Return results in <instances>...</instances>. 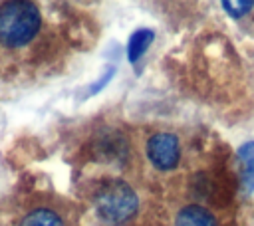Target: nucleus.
Instances as JSON below:
<instances>
[{
  "instance_id": "f257e3e1",
  "label": "nucleus",
  "mask_w": 254,
  "mask_h": 226,
  "mask_svg": "<svg viewBox=\"0 0 254 226\" xmlns=\"http://www.w3.org/2000/svg\"><path fill=\"white\" fill-rule=\"evenodd\" d=\"M40 10L32 2L10 0L0 4V42L8 48L28 44L40 30Z\"/></svg>"
},
{
  "instance_id": "f03ea898",
  "label": "nucleus",
  "mask_w": 254,
  "mask_h": 226,
  "mask_svg": "<svg viewBox=\"0 0 254 226\" xmlns=\"http://www.w3.org/2000/svg\"><path fill=\"white\" fill-rule=\"evenodd\" d=\"M137 206L139 198L135 190L123 180H111L103 184L95 194L97 216L109 226H119L127 222L137 212Z\"/></svg>"
},
{
  "instance_id": "7ed1b4c3",
  "label": "nucleus",
  "mask_w": 254,
  "mask_h": 226,
  "mask_svg": "<svg viewBox=\"0 0 254 226\" xmlns=\"http://www.w3.org/2000/svg\"><path fill=\"white\" fill-rule=\"evenodd\" d=\"M147 157L151 165L159 170H173L181 161V141L175 133L161 131L149 137L147 141Z\"/></svg>"
},
{
  "instance_id": "20e7f679",
  "label": "nucleus",
  "mask_w": 254,
  "mask_h": 226,
  "mask_svg": "<svg viewBox=\"0 0 254 226\" xmlns=\"http://www.w3.org/2000/svg\"><path fill=\"white\" fill-rule=\"evenodd\" d=\"M175 226H220L218 216L204 204H185L175 214Z\"/></svg>"
},
{
  "instance_id": "39448f33",
  "label": "nucleus",
  "mask_w": 254,
  "mask_h": 226,
  "mask_svg": "<svg viewBox=\"0 0 254 226\" xmlns=\"http://www.w3.org/2000/svg\"><path fill=\"white\" fill-rule=\"evenodd\" d=\"M238 161H240V176H242V186L246 192L254 190V141L244 143L238 149Z\"/></svg>"
},
{
  "instance_id": "423d86ee",
  "label": "nucleus",
  "mask_w": 254,
  "mask_h": 226,
  "mask_svg": "<svg viewBox=\"0 0 254 226\" xmlns=\"http://www.w3.org/2000/svg\"><path fill=\"white\" fill-rule=\"evenodd\" d=\"M155 40V34L153 30L149 28H141V30H135L127 42V57L131 63H135L151 46V42Z\"/></svg>"
},
{
  "instance_id": "0eeeda50",
  "label": "nucleus",
  "mask_w": 254,
  "mask_h": 226,
  "mask_svg": "<svg viewBox=\"0 0 254 226\" xmlns=\"http://www.w3.org/2000/svg\"><path fill=\"white\" fill-rule=\"evenodd\" d=\"M22 226H65V224L60 218V214H56L54 210L38 208V210H32L30 214L24 216Z\"/></svg>"
},
{
  "instance_id": "6e6552de",
  "label": "nucleus",
  "mask_w": 254,
  "mask_h": 226,
  "mask_svg": "<svg viewBox=\"0 0 254 226\" xmlns=\"http://www.w3.org/2000/svg\"><path fill=\"white\" fill-rule=\"evenodd\" d=\"M222 8L234 20H242V18L254 14V2L252 0H248V2H244V0H240V2H228V0H224L222 2Z\"/></svg>"
},
{
  "instance_id": "1a4fd4ad",
  "label": "nucleus",
  "mask_w": 254,
  "mask_h": 226,
  "mask_svg": "<svg viewBox=\"0 0 254 226\" xmlns=\"http://www.w3.org/2000/svg\"><path fill=\"white\" fill-rule=\"evenodd\" d=\"M113 71H115L113 67H107V69H105V73H103V75H101V77H99V79H97V81H95V83L89 87L87 97H89V95H93V93H97V91H101V87H105V85L109 83V79L113 77Z\"/></svg>"
}]
</instances>
